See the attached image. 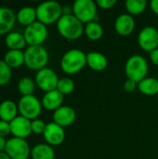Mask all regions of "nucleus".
Returning a JSON list of instances; mask_svg holds the SVG:
<instances>
[{"label": "nucleus", "instance_id": "f03ea898", "mask_svg": "<svg viewBox=\"0 0 158 159\" xmlns=\"http://www.w3.org/2000/svg\"><path fill=\"white\" fill-rule=\"evenodd\" d=\"M87 65V54L78 48L67 50L61 60V70L67 75H74L79 73Z\"/></svg>", "mask_w": 158, "mask_h": 159}, {"label": "nucleus", "instance_id": "39448f33", "mask_svg": "<svg viewBox=\"0 0 158 159\" xmlns=\"http://www.w3.org/2000/svg\"><path fill=\"white\" fill-rule=\"evenodd\" d=\"M37 20L45 25L58 22L62 16V6L57 1H45L36 7Z\"/></svg>", "mask_w": 158, "mask_h": 159}, {"label": "nucleus", "instance_id": "c85d7f7f", "mask_svg": "<svg viewBox=\"0 0 158 159\" xmlns=\"http://www.w3.org/2000/svg\"><path fill=\"white\" fill-rule=\"evenodd\" d=\"M11 78L12 69L4 61V60H0V87L8 84Z\"/></svg>", "mask_w": 158, "mask_h": 159}, {"label": "nucleus", "instance_id": "473e14b6", "mask_svg": "<svg viewBox=\"0 0 158 159\" xmlns=\"http://www.w3.org/2000/svg\"><path fill=\"white\" fill-rule=\"evenodd\" d=\"M138 89V84L132 80L127 79L124 83V89L127 92H133L135 91V89Z\"/></svg>", "mask_w": 158, "mask_h": 159}, {"label": "nucleus", "instance_id": "423d86ee", "mask_svg": "<svg viewBox=\"0 0 158 159\" xmlns=\"http://www.w3.org/2000/svg\"><path fill=\"white\" fill-rule=\"evenodd\" d=\"M74 15L82 22L98 21V6L93 0H76L73 5Z\"/></svg>", "mask_w": 158, "mask_h": 159}, {"label": "nucleus", "instance_id": "0eeeda50", "mask_svg": "<svg viewBox=\"0 0 158 159\" xmlns=\"http://www.w3.org/2000/svg\"><path fill=\"white\" fill-rule=\"evenodd\" d=\"M18 109L20 116L29 119H37L42 112V103L34 95L21 96L18 102Z\"/></svg>", "mask_w": 158, "mask_h": 159}, {"label": "nucleus", "instance_id": "b1692460", "mask_svg": "<svg viewBox=\"0 0 158 159\" xmlns=\"http://www.w3.org/2000/svg\"><path fill=\"white\" fill-rule=\"evenodd\" d=\"M138 89L144 95L154 96L158 94V79L156 77H145L138 84Z\"/></svg>", "mask_w": 158, "mask_h": 159}, {"label": "nucleus", "instance_id": "6ab92c4d", "mask_svg": "<svg viewBox=\"0 0 158 159\" xmlns=\"http://www.w3.org/2000/svg\"><path fill=\"white\" fill-rule=\"evenodd\" d=\"M18 104L11 100H5L0 103V120L10 123L18 116Z\"/></svg>", "mask_w": 158, "mask_h": 159}, {"label": "nucleus", "instance_id": "a211bd4d", "mask_svg": "<svg viewBox=\"0 0 158 159\" xmlns=\"http://www.w3.org/2000/svg\"><path fill=\"white\" fill-rule=\"evenodd\" d=\"M87 65H88L94 71L101 72L106 69L108 65V60L102 53L91 51L87 54Z\"/></svg>", "mask_w": 158, "mask_h": 159}, {"label": "nucleus", "instance_id": "c756f323", "mask_svg": "<svg viewBox=\"0 0 158 159\" xmlns=\"http://www.w3.org/2000/svg\"><path fill=\"white\" fill-rule=\"evenodd\" d=\"M47 124L42 119L32 120V132L34 134H43L46 129Z\"/></svg>", "mask_w": 158, "mask_h": 159}, {"label": "nucleus", "instance_id": "6e6552de", "mask_svg": "<svg viewBox=\"0 0 158 159\" xmlns=\"http://www.w3.org/2000/svg\"><path fill=\"white\" fill-rule=\"evenodd\" d=\"M48 31L47 25L36 20L31 25L25 27L23 35L28 46H42L47 38Z\"/></svg>", "mask_w": 158, "mask_h": 159}, {"label": "nucleus", "instance_id": "c9c22d12", "mask_svg": "<svg viewBox=\"0 0 158 159\" xmlns=\"http://www.w3.org/2000/svg\"><path fill=\"white\" fill-rule=\"evenodd\" d=\"M73 13V6H64L62 7V15H72Z\"/></svg>", "mask_w": 158, "mask_h": 159}, {"label": "nucleus", "instance_id": "4468645a", "mask_svg": "<svg viewBox=\"0 0 158 159\" xmlns=\"http://www.w3.org/2000/svg\"><path fill=\"white\" fill-rule=\"evenodd\" d=\"M53 122L60 125L62 128L71 126L76 118V113L74 108L62 105L59 109L53 112Z\"/></svg>", "mask_w": 158, "mask_h": 159}, {"label": "nucleus", "instance_id": "1a4fd4ad", "mask_svg": "<svg viewBox=\"0 0 158 159\" xmlns=\"http://www.w3.org/2000/svg\"><path fill=\"white\" fill-rule=\"evenodd\" d=\"M5 152L11 159H28L31 157V148L26 140L16 137L7 140Z\"/></svg>", "mask_w": 158, "mask_h": 159}, {"label": "nucleus", "instance_id": "72a5a7b5", "mask_svg": "<svg viewBox=\"0 0 158 159\" xmlns=\"http://www.w3.org/2000/svg\"><path fill=\"white\" fill-rule=\"evenodd\" d=\"M149 57H150L151 61L154 64H156V65L158 66V48H156L153 51H151L150 54H149Z\"/></svg>", "mask_w": 158, "mask_h": 159}, {"label": "nucleus", "instance_id": "2f4dec72", "mask_svg": "<svg viewBox=\"0 0 158 159\" xmlns=\"http://www.w3.org/2000/svg\"><path fill=\"white\" fill-rule=\"evenodd\" d=\"M96 4L99 7L102 9H110L115 6L116 0H98Z\"/></svg>", "mask_w": 158, "mask_h": 159}, {"label": "nucleus", "instance_id": "f257e3e1", "mask_svg": "<svg viewBox=\"0 0 158 159\" xmlns=\"http://www.w3.org/2000/svg\"><path fill=\"white\" fill-rule=\"evenodd\" d=\"M59 34L67 40H76L83 34L85 27L83 23L74 15H62L57 22Z\"/></svg>", "mask_w": 158, "mask_h": 159}, {"label": "nucleus", "instance_id": "aec40b11", "mask_svg": "<svg viewBox=\"0 0 158 159\" xmlns=\"http://www.w3.org/2000/svg\"><path fill=\"white\" fill-rule=\"evenodd\" d=\"M5 43L7 48L11 50H21L27 45L23 34L16 31H11L6 34Z\"/></svg>", "mask_w": 158, "mask_h": 159}, {"label": "nucleus", "instance_id": "9b49d317", "mask_svg": "<svg viewBox=\"0 0 158 159\" xmlns=\"http://www.w3.org/2000/svg\"><path fill=\"white\" fill-rule=\"evenodd\" d=\"M138 44L145 51L151 52L158 48V30L153 26H146L138 34Z\"/></svg>", "mask_w": 158, "mask_h": 159}, {"label": "nucleus", "instance_id": "7ed1b4c3", "mask_svg": "<svg viewBox=\"0 0 158 159\" xmlns=\"http://www.w3.org/2000/svg\"><path fill=\"white\" fill-rule=\"evenodd\" d=\"M48 60V52L43 46H28L24 50V64L31 70L39 71L46 68Z\"/></svg>", "mask_w": 158, "mask_h": 159}, {"label": "nucleus", "instance_id": "bb28decb", "mask_svg": "<svg viewBox=\"0 0 158 159\" xmlns=\"http://www.w3.org/2000/svg\"><path fill=\"white\" fill-rule=\"evenodd\" d=\"M35 85H36L35 82L32 78L24 76L20 78L18 82V85H17L18 91L21 94V96L34 95Z\"/></svg>", "mask_w": 158, "mask_h": 159}, {"label": "nucleus", "instance_id": "f8f14e48", "mask_svg": "<svg viewBox=\"0 0 158 159\" xmlns=\"http://www.w3.org/2000/svg\"><path fill=\"white\" fill-rule=\"evenodd\" d=\"M43 136L47 144L51 146H58L65 140V130L64 128L55 122H50L47 124Z\"/></svg>", "mask_w": 158, "mask_h": 159}, {"label": "nucleus", "instance_id": "5701e85b", "mask_svg": "<svg viewBox=\"0 0 158 159\" xmlns=\"http://www.w3.org/2000/svg\"><path fill=\"white\" fill-rule=\"evenodd\" d=\"M4 61L11 69L19 68L24 64V51L8 49L4 56Z\"/></svg>", "mask_w": 158, "mask_h": 159}, {"label": "nucleus", "instance_id": "7c9ffc66", "mask_svg": "<svg viewBox=\"0 0 158 159\" xmlns=\"http://www.w3.org/2000/svg\"><path fill=\"white\" fill-rule=\"evenodd\" d=\"M9 134H11L10 130V124L8 122L0 120V137L6 138Z\"/></svg>", "mask_w": 158, "mask_h": 159}, {"label": "nucleus", "instance_id": "4be33fe9", "mask_svg": "<svg viewBox=\"0 0 158 159\" xmlns=\"http://www.w3.org/2000/svg\"><path fill=\"white\" fill-rule=\"evenodd\" d=\"M32 159H55V151L47 143H38L31 149Z\"/></svg>", "mask_w": 158, "mask_h": 159}, {"label": "nucleus", "instance_id": "cd10ccee", "mask_svg": "<svg viewBox=\"0 0 158 159\" xmlns=\"http://www.w3.org/2000/svg\"><path fill=\"white\" fill-rule=\"evenodd\" d=\"M75 85L73 79L70 77H62L60 78L57 86V90L60 91L63 96L64 95H69L74 90Z\"/></svg>", "mask_w": 158, "mask_h": 159}, {"label": "nucleus", "instance_id": "4c0bfd02", "mask_svg": "<svg viewBox=\"0 0 158 159\" xmlns=\"http://www.w3.org/2000/svg\"><path fill=\"white\" fill-rule=\"evenodd\" d=\"M0 159H11V158L8 157V155H7L6 152H2V153H0Z\"/></svg>", "mask_w": 158, "mask_h": 159}, {"label": "nucleus", "instance_id": "393cba45", "mask_svg": "<svg viewBox=\"0 0 158 159\" xmlns=\"http://www.w3.org/2000/svg\"><path fill=\"white\" fill-rule=\"evenodd\" d=\"M84 32L87 37L92 41H97L103 35V28L98 21H91L87 23Z\"/></svg>", "mask_w": 158, "mask_h": 159}, {"label": "nucleus", "instance_id": "a878e982", "mask_svg": "<svg viewBox=\"0 0 158 159\" xmlns=\"http://www.w3.org/2000/svg\"><path fill=\"white\" fill-rule=\"evenodd\" d=\"M125 7L129 14L131 16H136L142 14L147 7L146 0H127L125 2Z\"/></svg>", "mask_w": 158, "mask_h": 159}, {"label": "nucleus", "instance_id": "dca6fc26", "mask_svg": "<svg viewBox=\"0 0 158 159\" xmlns=\"http://www.w3.org/2000/svg\"><path fill=\"white\" fill-rule=\"evenodd\" d=\"M17 20L14 11L7 7H0V35L10 33Z\"/></svg>", "mask_w": 158, "mask_h": 159}, {"label": "nucleus", "instance_id": "58836bf2", "mask_svg": "<svg viewBox=\"0 0 158 159\" xmlns=\"http://www.w3.org/2000/svg\"><path fill=\"white\" fill-rule=\"evenodd\" d=\"M157 101H158V94H157Z\"/></svg>", "mask_w": 158, "mask_h": 159}, {"label": "nucleus", "instance_id": "9d476101", "mask_svg": "<svg viewBox=\"0 0 158 159\" xmlns=\"http://www.w3.org/2000/svg\"><path fill=\"white\" fill-rule=\"evenodd\" d=\"M60 78L57 74L50 68H43L37 71L34 78L36 86L43 91L48 92L57 89L58 82Z\"/></svg>", "mask_w": 158, "mask_h": 159}, {"label": "nucleus", "instance_id": "412c9836", "mask_svg": "<svg viewBox=\"0 0 158 159\" xmlns=\"http://www.w3.org/2000/svg\"><path fill=\"white\" fill-rule=\"evenodd\" d=\"M17 20L23 26L27 27L37 20L35 7L31 6H26L21 7L16 14Z\"/></svg>", "mask_w": 158, "mask_h": 159}, {"label": "nucleus", "instance_id": "f704fd0d", "mask_svg": "<svg viewBox=\"0 0 158 159\" xmlns=\"http://www.w3.org/2000/svg\"><path fill=\"white\" fill-rule=\"evenodd\" d=\"M150 7L152 11L158 16V0H152L150 2Z\"/></svg>", "mask_w": 158, "mask_h": 159}, {"label": "nucleus", "instance_id": "2eb2a0df", "mask_svg": "<svg viewBox=\"0 0 158 159\" xmlns=\"http://www.w3.org/2000/svg\"><path fill=\"white\" fill-rule=\"evenodd\" d=\"M136 23L133 16L129 13H123L118 16L115 21V29L120 35L127 36L133 33Z\"/></svg>", "mask_w": 158, "mask_h": 159}, {"label": "nucleus", "instance_id": "20e7f679", "mask_svg": "<svg viewBox=\"0 0 158 159\" xmlns=\"http://www.w3.org/2000/svg\"><path fill=\"white\" fill-rule=\"evenodd\" d=\"M148 71V62L145 58L141 55L129 57L125 65V73L128 79L132 80L137 84L147 77Z\"/></svg>", "mask_w": 158, "mask_h": 159}, {"label": "nucleus", "instance_id": "f3484780", "mask_svg": "<svg viewBox=\"0 0 158 159\" xmlns=\"http://www.w3.org/2000/svg\"><path fill=\"white\" fill-rule=\"evenodd\" d=\"M63 99H64L63 95L60 91L55 89L52 91L46 92L42 98L41 103L46 110L54 112L62 106Z\"/></svg>", "mask_w": 158, "mask_h": 159}, {"label": "nucleus", "instance_id": "e433bc0d", "mask_svg": "<svg viewBox=\"0 0 158 159\" xmlns=\"http://www.w3.org/2000/svg\"><path fill=\"white\" fill-rule=\"evenodd\" d=\"M6 143H7V140H6V138H2V137H0V153L5 152Z\"/></svg>", "mask_w": 158, "mask_h": 159}, {"label": "nucleus", "instance_id": "ddd939ff", "mask_svg": "<svg viewBox=\"0 0 158 159\" xmlns=\"http://www.w3.org/2000/svg\"><path fill=\"white\" fill-rule=\"evenodd\" d=\"M10 130L13 137L20 139L28 138L32 132V121L21 116H18L10 123Z\"/></svg>", "mask_w": 158, "mask_h": 159}]
</instances>
